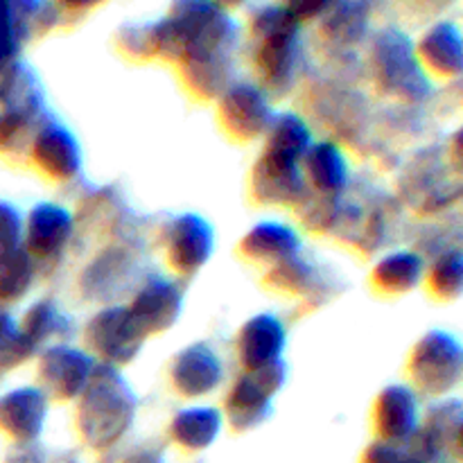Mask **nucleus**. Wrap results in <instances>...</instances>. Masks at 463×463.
Here are the masks:
<instances>
[{
	"label": "nucleus",
	"instance_id": "72a5a7b5",
	"mask_svg": "<svg viewBox=\"0 0 463 463\" xmlns=\"http://www.w3.org/2000/svg\"><path fill=\"white\" fill-rule=\"evenodd\" d=\"M362 9L366 7H362V5H342V7H337V16L330 18L328 23L330 34L339 41H348L360 34L362 27H364V14H360Z\"/></svg>",
	"mask_w": 463,
	"mask_h": 463
},
{
	"label": "nucleus",
	"instance_id": "a878e982",
	"mask_svg": "<svg viewBox=\"0 0 463 463\" xmlns=\"http://www.w3.org/2000/svg\"><path fill=\"white\" fill-rule=\"evenodd\" d=\"M461 423L463 407L459 398H446V401L434 402L425 414V420L419 425V432L439 457V461L448 455L459 459Z\"/></svg>",
	"mask_w": 463,
	"mask_h": 463
},
{
	"label": "nucleus",
	"instance_id": "ddd939ff",
	"mask_svg": "<svg viewBox=\"0 0 463 463\" xmlns=\"http://www.w3.org/2000/svg\"><path fill=\"white\" fill-rule=\"evenodd\" d=\"M129 315L145 335L165 333L184 312V289L165 274H149L127 306Z\"/></svg>",
	"mask_w": 463,
	"mask_h": 463
},
{
	"label": "nucleus",
	"instance_id": "0eeeda50",
	"mask_svg": "<svg viewBox=\"0 0 463 463\" xmlns=\"http://www.w3.org/2000/svg\"><path fill=\"white\" fill-rule=\"evenodd\" d=\"M288 380L285 360L274 362L265 369L242 373L224 398V419L235 432H251L260 428L274 411V398Z\"/></svg>",
	"mask_w": 463,
	"mask_h": 463
},
{
	"label": "nucleus",
	"instance_id": "f8f14e48",
	"mask_svg": "<svg viewBox=\"0 0 463 463\" xmlns=\"http://www.w3.org/2000/svg\"><path fill=\"white\" fill-rule=\"evenodd\" d=\"M163 244L172 271L179 276H193L211 260L215 249V231L211 222L197 213H181L167 222L163 231Z\"/></svg>",
	"mask_w": 463,
	"mask_h": 463
},
{
	"label": "nucleus",
	"instance_id": "f03ea898",
	"mask_svg": "<svg viewBox=\"0 0 463 463\" xmlns=\"http://www.w3.org/2000/svg\"><path fill=\"white\" fill-rule=\"evenodd\" d=\"M138 396L120 369L95 364L89 384L77 398L75 425L81 443L95 452L111 450L134 428Z\"/></svg>",
	"mask_w": 463,
	"mask_h": 463
},
{
	"label": "nucleus",
	"instance_id": "bb28decb",
	"mask_svg": "<svg viewBox=\"0 0 463 463\" xmlns=\"http://www.w3.org/2000/svg\"><path fill=\"white\" fill-rule=\"evenodd\" d=\"M425 279V262L416 251H392L378 260L371 274V283L378 292L401 297L419 288Z\"/></svg>",
	"mask_w": 463,
	"mask_h": 463
},
{
	"label": "nucleus",
	"instance_id": "2eb2a0df",
	"mask_svg": "<svg viewBox=\"0 0 463 463\" xmlns=\"http://www.w3.org/2000/svg\"><path fill=\"white\" fill-rule=\"evenodd\" d=\"M75 231V220L66 206L41 202L23 220V249L34 262L57 258L68 247Z\"/></svg>",
	"mask_w": 463,
	"mask_h": 463
},
{
	"label": "nucleus",
	"instance_id": "b1692460",
	"mask_svg": "<svg viewBox=\"0 0 463 463\" xmlns=\"http://www.w3.org/2000/svg\"><path fill=\"white\" fill-rule=\"evenodd\" d=\"M222 428H224V416L217 407L193 405L172 416L167 434L181 450L203 452L220 439Z\"/></svg>",
	"mask_w": 463,
	"mask_h": 463
},
{
	"label": "nucleus",
	"instance_id": "f257e3e1",
	"mask_svg": "<svg viewBox=\"0 0 463 463\" xmlns=\"http://www.w3.org/2000/svg\"><path fill=\"white\" fill-rule=\"evenodd\" d=\"M147 27V54L188 63L233 57L238 23L224 7L213 3H176L170 14Z\"/></svg>",
	"mask_w": 463,
	"mask_h": 463
},
{
	"label": "nucleus",
	"instance_id": "412c9836",
	"mask_svg": "<svg viewBox=\"0 0 463 463\" xmlns=\"http://www.w3.org/2000/svg\"><path fill=\"white\" fill-rule=\"evenodd\" d=\"M48 5L0 0V77L21 61V50L36 27H45Z\"/></svg>",
	"mask_w": 463,
	"mask_h": 463
},
{
	"label": "nucleus",
	"instance_id": "4468645a",
	"mask_svg": "<svg viewBox=\"0 0 463 463\" xmlns=\"http://www.w3.org/2000/svg\"><path fill=\"white\" fill-rule=\"evenodd\" d=\"M251 193L260 203L292 206L307 197L301 161L262 149L251 170Z\"/></svg>",
	"mask_w": 463,
	"mask_h": 463
},
{
	"label": "nucleus",
	"instance_id": "473e14b6",
	"mask_svg": "<svg viewBox=\"0 0 463 463\" xmlns=\"http://www.w3.org/2000/svg\"><path fill=\"white\" fill-rule=\"evenodd\" d=\"M23 220H25V217L21 215V211H18L14 203L0 199V253L21 247Z\"/></svg>",
	"mask_w": 463,
	"mask_h": 463
},
{
	"label": "nucleus",
	"instance_id": "20e7f679",
	"mask_svg": "<svg viewBox=\"0 0 463 463\" xmlns=\"http://www.w3.org/2000/svg\"><path fill=\"white\" fill-rule=\"evenodd\" d=\"M45 116L43 84L34 68L18 61L0 77V154L27 147Z\"/></svg>",
	"mask_w": 463,
	"mask_h": 463
},
{
	"label": "nucleus",
	"instance_id": "c756f323",
	"mask_svg": "<svg viewBox=\"0 0 463 463\" xmlns=\"http://www.w3.org/2000/svg\"><path fill=\"white\" fill-rule=\"evenodd\" d=\"M430 292L441 301H452L461 294L463 288V258L459 249H448L425 271Z\"/></svg>",
	"mask_w": 463,
	"mask_h": 463
},
{
	"label": "nucleus",
	"instance_id": "39448f33",
	"mask_svg": "<svg viewBox=\"0 0 463 463\" xmlns=\"http://www.w3.org/2000/svg\"><path fill=\"white\" fill-rule=\"evenodd\" d=\"M371 71L378 89L393 98L420 102L430 95V77L416 59L414 43L402 32L384 30L375 36Z\"/></svg>",
	"mask_w": 463,
	"mask_h": 463
},
{
	"label": "nucleus",
	"instance_id": "9b49d317",
	"mask_svg": "<svg viewBox=\"0 0 463 463\" xmlns=\"http://www.w3.org/2000/svg\"><path fill=\"white\" fill-rule=\"evenodd\" d=\"M27 154H30L32 165L41 175L59 181V184L75 179L81 172V163H84L77 136L59 118L50 116V113L36 127L34 136L27 145Z\"/></svg>",
	"mask_w": 463,
	"mask_h": 463
},
{
	"label": "nucleus",
	"instance_id": "1a4fd4ad",
	"mask_svg": "<svg viewBox=\"0 0 463 463\" xmlns=\"http://www.w3.org/2000/svg\"><path fill=\"white\" fill-rule=\"evenodd\" d=\"M36 364V380L45 398L52 401H77L93 375L95 360L84 348L57 344L41 351Z\"/></svg>",
	"mask_w": 463,
	"mask_h": 463
},
{
	"label": "nucleus",
	"instance_id": "4be33fe9",
	"mask_svg": "<svg viewBox=\"0 0 463 463\" xmlns=\"http://www.w3.org/2000/svg\"><path fill=\"white\" fill-rule=\"evenodd\" d=\"M240 253L253 265L276 267L301 253V238L292 226L283 222H258L240 242Z\"/></svg>",
	"mask_w": 463,
	"mask_h": 463
},
{
	"label": "nucleus",
	"instance_id": "f704fd0d",
	"mask_svg": "<svg viewBox=\"0 0 463 463\" xmlns=\"http://www.w3.org/2000/svg\"><path fill=\"white\" fill-rule=\"evenodd\" d=\"M362 463H423L414 452L407 448V443L402 446H393V443L375 441L366 448Z\"/></svg>",
	"mask_w": 463,
	"mask_h": 463
},
{
	"label": "nucleus",
	"instance_id": "423d86ee",
	"mask_svg": "<svg viewBox=\"0 0 463 463\" xmlns=\"http://www.w3.org/2000/svg\"><path fill=\"white\" fill-rule=\"evenodd\" d=\"M463 351L455 335L446 330H430L411 348L407 373L414 392L428 398H443L459 384ZM416 393V396H419Z\"/></svg>",
	"mask_w": 463,
	"mask_h": 463
},
{
	"label": "nucleus",
	"instance_id": "c85d7f7f",
	"mask_svg": "<svg viewBox=\"0 0 463 463\" xmlns=\"http://www.w3.org/2000/svg\"><path fill=\"white\" fill-rule=\"evenodd\" d=\"M34 276L36 262L23 249V244L12 251L0 253V306L7 307L21 301L30 292Z\"/></svg>",
	"mask_w": 463,
	"mask_h": 463
},
{
	"label": "nucleus",
	"instance_id": "2f4dec72",
	"mask_svg": "<svg viewBox=\"0 0 463 463\" xmlns=\"http://www.w3.org/2000/svg\"><path fill=\"white\" fill-rule=\"evenodd\" d=\"M315 271V267H312L301 253H297V256L288 258V260H283L280 265L271 267L267 283H269L271 288L279 289V292L301 294L312 288Z\"/></svg>",
	"mask_w": 463,
	"mask_h": 463
},
{
	"label": "nucleus",
	"instance_id": "7ed1b4c3",
	"mask_svg": "<svg viewBox=\"0 0 463 463\" xmlns=\"http://www.w3.org/2000/svg\"><path fill=\"white\" fill-rule=\"evenodd\" d=\"M249 34L260 89L288 93L301 63V21L289 5H260L249 18Z\"/></svg>",
	"mask_w": 463,
	"mask_h": 463
},
{
	"label": "nucleus",
	"instance_id": "cd10ccee",
	"mask_svg": "<svg viewBox=\"0 0 463 463\" xmlns=\"http://www.w3.org/2000/svg\"><path fill=\"white\" fill-rule=\"evenodd\" d=\"M262 138H265V147L262 149L294 158V161H301L307 149H310V145L315 143L307 122L294 111L274 113Z\"/></svg>",
	"mask_w": 463,
	"mask_h": 463
},
{
	"label": "nucleus",
	"instance_id": "c9c22d12",
	"mask_svg": "<svg viewBox=\"0 0 463 463\" xmlns=\"http://www.w3.org/2000/svg\"><path fill=\"white\" fill-rule=\"evenodd\" d=\"M45 450L39 446V441L34 443H14V448H9L5 463H45Z\"/></svg>",
	"mask_w": 463,
	"mask_h": 463
},
{
	"label": "nucleus",
	"instance_id": "f3484780",
	"mask_svg": "<svg viewBox=\"0 0 463 463\" xmlns=\"http://www.w3.org/2000/svg\"><path fill=\"white\" fill-rule=\"evenodd\" d=\"M419 396L410 384H389L373 402V430L378 441L402 446L419 432Z\"/></svg>",
	"mask_w": 463,
	"mask_h": 463
},
{
	"label": "nucleus",
	"instance_id": "aec40b11",
	"mask_svg": "<svg viewBox=\"0 0 463 463\" xmlns=\"http://www.w3.org/2000/svg\"><path fill=\"white\" fill-rule=\"evenodd\" d=\"M416 59L425 75L459 77L463 68V43L461 30L452 21H439L423 32L419 43L414 45Z\"/></svg>",
	"mask_w": 463,
	"mask_h": 463
},
{
	"label": "nucleus",
	"instance_id": "7c9ffc66",
	"mask_svg": "<svg viewBox=\"0 0 463 463\" xmlns=\"http://www.w3.org/2000/svg\"><path fill=\"white\" fill-rule=\"evenodd\" d=\"M32 357H36V351L23 337L18 319L9 307L0 306V373L18 369Z\"/></svg>",
	"mask_w": 463,
	"mask_h": 463
},
{
	"label": "nucleus",
	"instance_id": "dca6fc26",
	"mask_svg": "<svg viewBox=\"0 0 463 463\" xmlns=\"http://www.w3.org/2000/svg\"><path fill=\"white\" fill-rule=\"evenodd\" d=\"M224 380V366L215 348L197 342L181 348L170 364V383L179 396L203 398L211 396Z\"/></svg>",
	"mask_w": 463,
	"mask_h": 463
},
{
	"label": "nucleus",
	"instance_id": "393cba45",
	"mask_svg": "<svg viewBox=\"0 0 463 463\" xmlns=\"http://www.w3.org/2000/svg\"><path fill=\"white\" fill-rule=\"evenodd\" d=\"M23 337L30 342L34 348L36 355L41 351L57 344H68V339L75 333V324H72L71 315L61 310L54 301L50 298H41V301L32 303L25 310L23 319L18 321Z\"/></svg>",
	"mask_w": 463,
	"mask_h": 463
},
{
	"label": "nucleus",
	"instance_id": "9d476101",
	"mask_svg": "<svg viewBox=\"0 0 463 463\" xmlns=\"http://www.w3.org/2000/svg\"><path fill=\"white\" fill-rule=\"evenodd\" d=\"M217 113L220 122L231 138L240 143L262 138L274 118L269 93L253 81H231L229 89L220 95Z\"/></svg>",
	"mask_w": 463,
	"mask_h": 463
},
{
	"label": "nucleus",
	"instance_id": "6ab92c4d",
	"mask_svg": "<svg viewBox=\"0 0 463 463\" xmlns=\"http://www.w3.org/2000/svg\"><path fill=\"white\" fill-rule=\"evenodd\" d=\"M48 420V398L39 387H16L0 396V432L14 443H34Z\"/></svg>",
	"mask_w": 463,
	"mask_h": 463
},
{
	"label": "nucleus",
	"instance_id": "a211bd4d",
	"mask_svg": "<svg viewBox=\"0 0 463 463\" xmlns=\"http://www.w3.org/2000/svg\"><path fill=\"white\" fill-rule=\"evenodd\" d=\"M285 344H288V328L271 312H260L244 321L235 337V351L244 373L283 360Z\"/></svg>",
	"mask_w": 463,
	"mask_h": 463
},
{
	"label": "nucleus",
	"instance_id": "5701e85b",
	"mask_svg": "<svg viewBox=\"0 0 463 463\" xmlns=\"http://www.w3.org/2000/svg\"><path fill=\"white\" fill-rule=\"evenodd\" d=\"M301 172L306 185L319 197H342L348 184V161L335 143H312L301 158Z\"/></svg>",
	"mask_w": 463,
	"mask_h": 463
},
{
	"label": "nucleus",
	"instance_id": "6e6552de",
	"mask_svg": "<svg viewBox=\"0 0 463 463\" xmlns=\"http://www.w3.org/2000/svg\"><path fill=\"white\" fill-rule=\"evenodd\" d=\"M147 335L138 328L127 306H109L95 312L84 326V351L95 364L113 369L131 364L140 355Z\"/></svg>",
	"mask_w": 463,
	"mask_h": 463
}]
</instances>
